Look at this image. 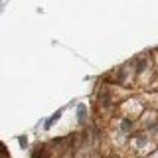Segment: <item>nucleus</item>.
Returning a JSON list of instances; mask_svg holds the SVG:
<instances>
[{
  "label": "nucleus",
  "instance_id": "1",
  "mask_svg": "<svg viewBox=\"0 0 158 158\" xmlns=\"http://www.w3.org/2000/svg\"><path fill=\"white\" fill-rule=\"evenodd\" d=\"M121 130H123V133H129L130 130V121H123V123H121Z\"/></svg>",
  "mask_w": 158,
  "mask_h": 158
},
{
  "label": "nucleus",
  "instance_id": "2",
  "mask_svg": "<svg viewBox=\"0 0 158 158\" xmlns=\"http://www.w3.org/2000/svg\"><path fill=\"white\" fill-rule=\"evenodd\" d=\"M77 117H79V121L85 119V107H79V109H77Z\"/></svg>",
  "mask_w": 158,
  "mask_h": 158
},
{
  "label": "nucleus",
  "instance_id": "3",
  "mask_svg": "<svg viewBox=\"0 0 158 158\" xmlns=\"http://www.w3.org/2000/svg\"><path fill=\"white\" fill-rule=\"evenodd\" d=\"M58 119H59V113H55V115H53L52 119H49L48 123H46V127H52V125H53V123H55V121H58Z\"/></svg>",
  "mask_w": 158,
  "mask_h": 158
}]
</instances>
